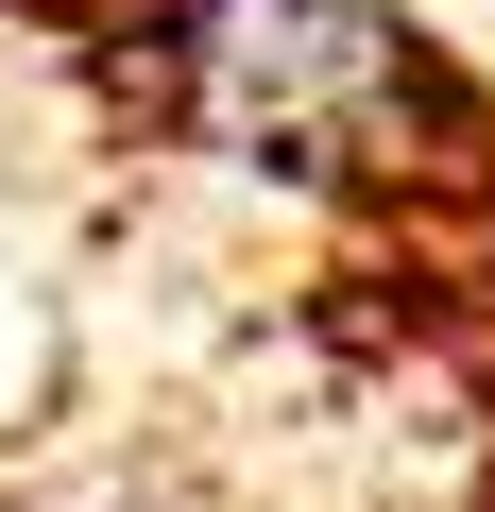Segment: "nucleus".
Listing matches in <instances>:
<instances>
[{
    "mask_svg": "<svg viewBox=\"0 0 495 512\" xmlns=\"http://www.w3.org/2000/svg\"><path fill=\"white\" fill-rule=\"evenodd\" d=\"M137 103L291 188H410L461 137V69L393 0H120Z\"/></svg>",
    "mask_w": 495,
    "mask_h": 512,
    "instance_id": "obj_1",
    "label": "nucleus"
}]
</instances>
